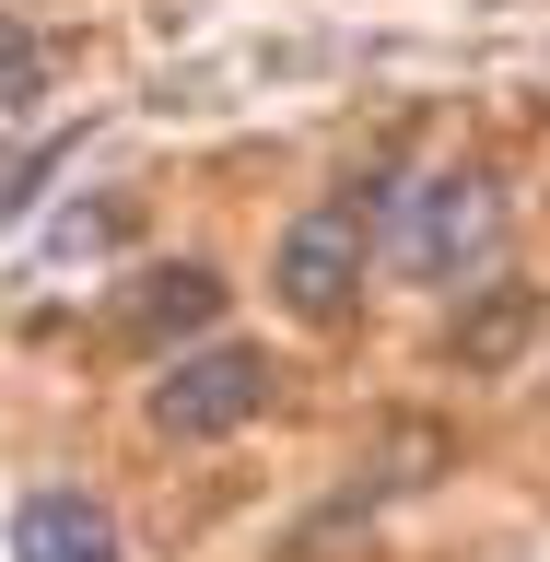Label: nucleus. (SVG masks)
Masks as SVG:
<instances>
[{
    "label": "nucleus",
    "mask_w": 550,
    "mask_h": 562,
    "mask_svg": "<svg viewBox=\"0 0 550 562\" xmlns=\"http://www.w3.org/2000/svg\"><path fill=\"white\" fill-rule=\"evenodd\" d=\"M375 258H399L411 281H481L504 258V188L481 165H434L411 188L375 200Z\"/></svg>",
    "instance_id": "f257e3e1"
},
{
    "label": "nucleus",
    "mask_w": 550,
    "mask_h": 562,
    "mask_svg": "<svg viewBox=\"0 0 550 562\" xmlns=\"http://www.w3.org/2000/svg\"><path fill=\"white\" fill-rule=\"evenodd\" d=\"M363 270H375V188H328V200L281 235L270 258V293L281 316H305V328H340L363 305Z\"/></svg>",
    "instance_id": "f03ea898"
},
{
    "label": "nucleus",
    "mask_w": 550,
    "mask_h": 562,
    "mask_svg": "<svg viewBox=\"0 0 550 562\" xmlns=\"http://www.w3.org/2000/svg\"><path fill=\"white\" fill-rule=\"evenodd\" d=\"M258 411H270V351H246V340L176 351L153 375V434H176V446H211V434H235Z\"/></svg>",
    "instance_id": "7ed1b4c3"
},
{
    "label": "nucleus",
    "mask_w": 550,
    "mask_h": 562,
    "mask_svg": "<svg viewBox=\"0 0 550 562\" xmlns=\"http://www.w3.org/2000/svg\"><path fill=\"white\" fill-rule=\"evenodd\" d=\"M12 562H117V516H105L94 492H24Z\"/></svg>",
    "instance_id": "20e7f679"
},
{
    "label": "nucleus",
    "mask_w": 550,
    "mask_h": 562,
    "mask_svg": "<svg viewBox=\"0 0 550 562\" xmlns=\"http://www.w3.org/2000/svg\"><path fill=\"white\" fill-rule=\"evenodd\" d=\"M211 305H223V281H211V270H153L130 305H117V340L153 351L165 328H211Z\"/></svg>",
    "instance_id": "39448f33"
},
{
    "label": "nucleus",
    "mask_w": 550,
    "mask_h": 562,
    "mask_svg": "<svg viewBox=\"0 0 550 562\" xmlns=\"http://www.w3.org/2000/svg\"><path fill=\"white\" fill-rule=\"evenodd\" d=\"M516 328H527V293H492V305L457 328V363H504V351H516Z\"/></svg>",
    "instance_id": "423d86ee"
},
{
    "label": "nucleus",
    "mask_w": 550,
    "mask_h": 562,
    "mask_svg": "<svg viewBox=\"0 0 550 562\" xmlns=\"http://www.w3.org/2000/svg\"><path fill=\"white\" fill-rule=\"evenodd\" d=\"M35 82H47V47H35V35L12 24V12H0V117H12V105L35 94Z\"/></svg>",
    "instance_id": "0eeeda50"
}]
</instances>
